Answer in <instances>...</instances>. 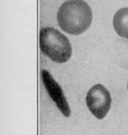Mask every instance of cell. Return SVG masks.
Wrapping results in <instances>:
<instances>
[{"label":"cell","instance_id":"4","mask_svg":"<svg viewBox=\"0 0 128 135\" xmlns=\"http://www.w3.org/2000/svg\"><path fill=\"white\" fill-rule=\"evenodd\" d=\"M41 77L43 85L50 98L55 103L60 112L65 117H69L71 115V109L60 85L46 70H42L41 71Z\"/></svg>","mask_w":128,"mask_h":135},{"label":"cell","instance_id":"1","mask_svg":"<svg viewBox=\"0 0 128 135\" xmlns=\"http://www.w3.org/2000/svg\"><path fill=\"white\" fill-rule=\"evenodd\" d=\"M57 18L64 32L70 35H79L90 27L93 13L84 0H67L59 7Z\"/></svg>","mask_w":128,"mask_h":135},{"label":"cell","instance_id":"3","mask_svg":"<svg viewBox=\"0 0 128 135\" xmlns=\"http://www.w3.org/2000/svg\"><path fill=\"white\" fill-rule=\"evenodd\" d=\"M86 103L93 115L98 119H102L110 109L112 98L109 90L105 86L97 84L88 91Z\"/></svg>","mask_w":128,"mask_h":135},{"label":"cell","instance_id":"2","mask_svg":"<svg viewBox=\"0 0 128 135\" xmlns=\"http://www.w3.org/2000/svg\"><path fill=\"white\" fill-rule=\"evenodd\" d=\"M39 47L50 60L64 63L72 56V48L69 40L53 27H44L39 32Z\"/></svg>","mask_w":128,"mask_h":135},{"label":"cell","instance_id":"5","mask_svg":"<svg viewBox=\"0 0 128 135\" xmlns=\"http://www.w3.org/2000/svg\"><path fill=\"white\" fill-rule=\"evenodd\" d=\"M113 25L120 37L128 40V7L121 8L115 13Z\"/></svg>","mask_w":128,"mask_h":135},{"label":"cell","instance_id":"6","mask_svg":"<svg viewBox=\"0 0 128 135\" xmlns=\"http://www.w3.org/2000/svg\"><path fill=\"white\" fill-rule=\"evenodd\" d=\"M127 90H128V83H127Z\"/></svg>","mask_w":128,"mask_h":135}]
</instances>
